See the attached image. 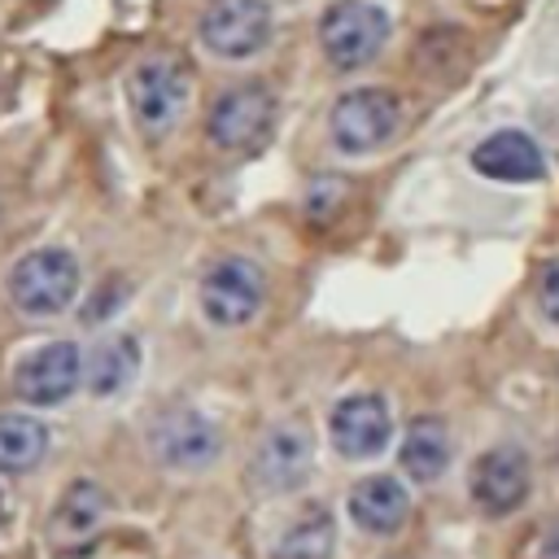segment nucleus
Instances as JSON below:
<instances>
[{
    "mask_svg": "<svg viewBox=\"0 0 559 559\" xmlns=\"http://www.w3.org/2000/svg\"><path fill=\"white\" fill-rule=\"evenodd\" d=\"M275 109H280L275 92L266 83H258V79H245V83H236V87L214 96L210 118H205V135L223 153H249L271 135Z\"/></svg>",
    "mask_w": 559,
    "mask_h": 559,
    "instance_id": "nucleus-5",
    "label": "nucleus"
},
{
    "mask_svg": "<svg viewBox=\"0 0 559 559\" xmlns=\"http://www.w3.org/2000/svg\"><path fill=\"white\" fill-rule=\"evenodd\" d=\"M345 201H349V183H345V179H336V175H314L301 205H306V218H310V223H328V218H336V214L345 210Z\"/></svg>",
    "mask_w": 559,
    "mask_h": 559,
    "instance_id": "nucleus-20",
    "label": "nucleus"
},
{
    "mask_svg": "<svg viewBox=\"0 0 559 559\" xmlns=\"http://www.w3.org/2000/svg\"><path fill=\"white\" fill-rule=\"evenodd\" d=\"M275 13L266 0H210L197 35L218 61H249L271 44Z\"/></svg>",
    "mask_w": 559,
    "mask_h": 559,
    "instance_id": "nucleus-6",
    "label": "nucleus"
},
{
    "mask_svg": "<svg viewBox=\"0 0 559 559\" xmlns=\"http://www.w3.org/2000/svg\"><path fill=\"white\" fill-rule=\"evenodd\" d=\"M83 384V349L74 341H44L13 367V393L31 406H61Z\"/></svg>",
    "mask_w": 559,
    "mask_h": 559,
    "instance_id": "nucleus-8",
    "label": "nucleus"
},
{
    "mask_svg": "<svg viewBox=\"0 0 559 559\" xmlns=\"http://www.w3.org/2000/svg\"><path fill=\"white\" fill-rule=\"evenodd\" d=\"M105 511H109L105 489L96 480H74L61 493V502L52 507V533L57 537H87L105 520Z\"/></svg>",
    "mask_w": 559,
    "mask_h": 559,
    "instance_id": "nucleus-18",
    "label": "nucleus"
},
{
    "mask_svg": "<svg viewBox=\"0 0 559 559\" xmlns=\"http://www.w3.org/2000/svg\"><path fill=\"white\" fill-rule=\"evenodd\" d=\"M258 476L266 485H293L306 476L310 467V441L301 428H275L262 445H258Z\"/></svg>",
    "mask_w": 559,
    "mask_h": 559,
    "instance_id": "nucleus-17",
    "label": "nucleus"
},
{
    "mask_svg": "<svg viewBox=\"0 0 559 559\" xmlns=\"http://www.w3.org/2000/svg\"><path fill=\"white\" fill-rule=\"evenodd\" d=\"M542 559H559V520L546 528V537H542Z\"/></svg>",
    "mask_w": 559,
    "mask_h": 559,
    "instance_id": "nucleus-22",
    "label": "nucleus"
},
{
    "mask_svg": "<svg viewBox=\"0 0 559 559\" xmlns=\"http://www.w3.org/2000/svg\"><path fill=\"white\" fill-rule=\"evenodd\" d=\"M528 485H533V472H528L524 450H515V445H498V450L480 454L472 463V476H467V489H472L476 507L489 511V515L515 511L528 498Z\"/></svg>",
    "mask_w": 559,
    "mask_h": 559,
    "instance_id": "nucleus-11",
    "label": "nucleus"
},
{
    "mask_svg": "<svg viewBox=\"0 0 559 559\" xmlns=\"http://www.w3.org/2000/svg\"><path fill=\"white\" fill-rule=\"evenodd\" d=\"M472 166H476V175L498 179V183H537L546 175V157H542L537 140L520 127L489 131L472 148Z\"/></svg>",
    "mask_w": 559,
    "mask_h": 559,
    "instance_id": "nucleus-12",
    "label": "nucleus"
},
{
    "mask_svg": "<svg viewBox=\"0 0 559 559\" xmlns=\"http://www.w3.org/2000/svg\"><path fill=\"white\" fill-rule=\"evenodd\" d=\"M406 515H411V498L393 476H367L349 489V520L362 533L389 537L406 524Z\"/></svg>",
    "mask_w": 559,
    "mask_h": 559,
    "instance_id": "nucleus-13",
    "label": "nucleus"
},
{
    "mask_svg": "<svg viewBox=\"0 0 559 559\" xmlns=\"http://www.w3.org/2000/svg\"><path fill=\"white\" fill-rule=\"evenodd\" d=\"M533 293H537V310L559 328V258H546V262L537 266Z\"/></svg>",
    "mask_w": 559,
    "mask_h": 559,
    "instance_id": "nucleus-21",
    "label": "nucleus"
},
{
    "mask_svg": "<svg viewBox=\"0 0 559 559\" xmlns=\"http://www.w3.org/2000/svg\"><path fill=\"white\" fill-rule=\"evenodd\" d=\"M328 437L345 459H376L393 437V415L380 393H349L332 406Z\"/></svg>",
    "mask_w": 559,
    "mask_h": 559,
    "instance_id": "nucleus-10",
    "label": "nucleus"
},
{
    "mask_svg": "<svg viewBox=\"0 0 559 559\" xmlns=\"http://www.w3.org/2000/svg\"><path fill=\"white\" fill-rule=\"evenodd\" d=\"M332 546H336V528H332V515L328 511H310L301 515L275 546V559H332Z\"/></svg>",
    "mask_w": 559,
    "mask_h": 559,
    "instance_id": "nucleus-19",
    "label": "nucleus"
},
{
    "mask_svg": "<svg viewBox=\"0 0 559 559\" xmlns=\"http://www.w3.org/2000/svg\"><path fill=\"white\" fill-rule=\"evenodd\" d=\"M389 31H393V22H389L384 4L336 0L319 17V48L336 70H358V66L376 61V52L384 48Z\"/></svg>",
    "mask_w": 559,
    "mask_h": 559,
    "instance_id": "nucleus-4",
    "label": "nucleus"
},
{
    "mask_svg": "<svg viewBox=\"0 0 559 559\" xmlns=\"http://www.w3.org/2000/svg\"><path fill=\"white\" fill-rule=\"evenodd\" d=\"M127 100H131V114L144 135H166L192 100V74L170 52L140 57L127 74Z\"/></svg>",
    "mask_w": 559,
    "mask_h": 559,
    "instance_id": "nucleus-2",
    "label": "nucleus"
},
{
    "mask_svg": "<svg viewBox=\"0 0 559 559\" xmlns=\"http://www.w3.org/2000/svg\"><path fill=\"white\" fill-rule=\"evenodd\" d=\"M397 459H402V472L411 480H419V485L437 480L445 472V463H450V432H445V424L441 419H415Z\"/></svg>",
    "mask_w": 559,
    "mask_h": 559,
    "instance_id": "nucleus-16",
    "label": "nucleus"
},
{
    "mask_svg": "<svg viewBox=\"0 0 559 559\" xmlns=\"http://www.w3.org/2000/svg\"><path fill=\"white\" fill-rule=\"evenodd\" d=\"M402 127V100L389 92V87H354L345 92L332 114H328V131H332V144L345 153V157H367V153H380Z\"/></svg>",
    "mask_w": 559,
    "mask_h": 559,
    "instance_id": "nucleus-3",
    "label": "nucleus"
},
{
    "mask_svg": "<svg viewBox=\"0 0 559 559\" xmlns=\"http://www.w3.org/2000/svg\"><path fill=\"white\" fill-rule=\"evenodd\" d=\"M148 450L170 472H201L218 459L223 437H218L214 419H205L201 411L175 406V411H162L148 424Z\"/></svg>",
    "mask_w": 559,
    "mask_h": 559,
    "instance_id": "nucleus-9",
    "label": "nucleus"
},
{
    "mask_svg": "<svg viewBox=\"0 0 559 559\" xmlns=\"http://www.w3.org/2000/svg\"><path fill=\"white\" fill-rule=\"evenodd\" d=\"M4 520H9V502H4V489H0V533H4Z\"/></svg>",
    "mask_w": 559,
    "mask_h": 559,
    "instance_id": "nucleus-23",
    "label": "nucleus"
},
{
    "mask_svg": "<svg viewBox=\"0 0 559 559\" xmlns=\"http://www.w3.org/2000/svg\"><path fill=\"white\" fill-rule=\"evenodd\" d=\"M48 454V424L26 411H0V476H26Z\"/></svg>",
    "mask_w": 559,
    "mask_h": 559,
    "instance_id": "nucleus-15",
    "label": "nucleus"
},
{
    "mask_svg": "<svg viewBox=\"0 0 559 559\" xmlns=\"http://www.w3.org/2000/svg\"><path fill=\"white\" fill-rule=\"evenodd\" d=\"M197 301L214 328H245L249 319H258V310L266 301V275L249 258H218L201 275Z\"/></svg>",
    "mask_w": 559,
    "mask_h": 559,
    "instance_id": "nucleus-7",
    "label": "nucleus"
},
{
    "mask_svg": "<svg viewBox=\"0 0 559 559\" xmlns=\"http://www.w3.org/2000/svg\"><path fill=\"white\" fill-rule=\"evenodd\" d=\"M79 284H83V271H79V258L61 245H39L31 253H22L9 275H4V293L9 301L31 314V319H52V314H66L70 301L79 297Z\"/></svg>",
    "mask_w": 559,
    "mask_h": 559,
    "instance_id": "nucleus-1",
    "label": "nucleus"
},
{
    "mask_svg": "<svg viewBox=\"0 0 559 559\" xmlns=\"http://www.w3.org/2000/svg\"><path fill=\"white\" fill-rule=\"evenodd\" d=\"M135 371H140V341L127 336V332L105 336V341L92 345L87 358H83V384H87V393H96V397H118V393L135 380Z\"/></svg>",
    "mask_w": 559,
    "mask_h": 559,
    "instance_id": "nucleus-14",
    "label": "nucleus"
}]
</instances>
